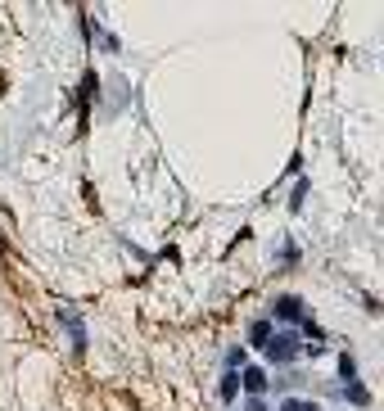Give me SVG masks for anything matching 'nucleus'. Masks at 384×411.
<instances>
[{
  "label": "nucleus",
  "instance_id": "4",
  "mask_svg": "<svg viewBox=\"0 0 384 411\" xmlns=\"http://www.w3.org/2000/svg\"><path fill=\"white\" fill-rule=\"evenodd\" d=\"M64 325H68V339H73V348L82 353V348H86V330H82V321H77L73 312H64Z\"/></svg>",
  "mask_w": 384,
  "mask_h": 411
},
{
  "label": "nucleus",
  "instance_id": "13",
  "mask_svg": "<svg viewBox=\"0 0 384 411\" xmlns=\"http://www.w3.org/2000/svg\"><path fill=\"white\" fill-rule=\"evenodd\" d=\"M0 253H5V239H0Z\"/></svg>",
  "mask_w": 384,
  "mask_h": 411
},
{
  "label": "nucleus",
  "instance_id": "12",
  "mask_svg": "<svg viewBox=\"0 0 384 411\" xmlns=\"http://www.w3.org/2000/svg\"><path fill=\"white\" fill-rule=\"evenodd\" d=\"M244 411H267V402L263 398H249V402H244Z\"/></svg>",
  "mask_w": 384,
  "mask_h": 411
},
{
  "label": "nucleus",
  "instance_id": "11",
  "mask_svg": "<svg viewBox=\"0 0 384 411\" xmlns=\"http://www.w3.org/2000/svg\"><path fill=\"white\" fill-rule=\"evenodd\" d=\"M280 411H307V402H303V398H289V402H285Z\"/></svg>",
  "mask_w": 384,
  "mask_h": 411
},
{
  "label": "nucleus",
  "instance_id": "6",
  "mask_svg": "<svg viewBox=\"0 0 384 411\" xmlns=\"http://www.w3.org/2000/svg\"><path fill=\"white\" fill-rule=\"evenodd\" d=\"M339 375H344V384H357V357H352V353L339 357Z\"/></svg>",
  "mask_w": 384,
  "mask_h": 411
},
{
  "label": "nucleus",
  "instance_id": "8",
  "mask_svg": "<svg viewBox=\"0 0 384 411\" xmlns=\"http://www.w3.org/2000/svg\"><path fill=\"white\" fill-rule=\"evenodd\" d=\"M348 402L352 407H366V402H371V389H366V384H348Z\"/></svg>",
  "mask_w": 384,
  "mask_h": 411
},
{
  "label": "nucleus",
  "instance_id": "9",
  "mask_svg": "<svg viewBox=\"0 0 384 411\" xmlns=\"http://www.w3.org/2000/svg\"><path fill=\"white\" fill-rule=\"evenodd\" d=\"M226 366H230V371H244V366H249V353H244V348H230V353H226Z\"/></svg>",
  "mask_w": 384,
  "mask_h": 411
},
{
  "label": "nucleus",
  "instance_id": "2",
  "mask_svg": "<svg viewBox=\"0 0 384 411\" xmlns=\"http://www.w3.org/2000/svg\"><path fill=\"white\" fill-rule=\"evenodd\" d=\"M272 316H276V321H303V303L285 294V298H276V303H272Z\"/></svg>",
  "mask_w": 384,
  "mask_h": 411
},
{
  "label": "nucleus",
  "instance_id": "5",
  "mask_svg": "<svg viewBox=\"0 0 384 411\" xmlns=\"http://www.w3.org/2000/svg\"><path fill=\"white\" fill-rule=\"evenodd\" d=\"M267 339H272V325H267V321H253V325H249V344H253V348H263Z\"/></svg>",
  "mask_w": 384,
  "mask_h": 411
},
{
  "label": "nucleus",
  "instance_id": "1",
  "mask_svg": "<svg viewBox=\"0 0 384 411\" xmlns=\"http://www.w3.org/2000/svg\"><path fill=\"white\" fill-rule=\"evenodd\" d=\"M263 353H267L272 366H289V362L298 357V335H294V330H276V335L263 344Z\"/></svg>",
  "mask_w": 384,
  "mask_h": 411
},
{
  "label": "nucleus",
  "instance_id": "10",
  "mask_svg": "<svg viewBox=\"0 0 384 411\" xmlns=\"http://www.w3.org/2000/svg\"><path fill=\"white\" fill-rule=\"evenodd\" d=\"M303 335H307V344H312V348H321V339H326V330H321L317 321H303Z\"/></svg>",
  "mask_w": 384,
  "mask_h": 411
},
{
  "label": "nucleus",
  "instance_id": "3",
  "mask_svg": "<svg viewBox=\"0 0 384 411\" xmlns=\"http://www.w3.org/2000/svg\"><path fill=\"white\" fill-rule=\"evenodd\" d=\"M240 384L249 389V398H263V389H267V371H258V366H244V371H240Z\"/></svg>",
  "mask_w": 384,
  "mask_h": 411
},
{
  "label": "nucleus",
  "instance_id": "7",
  "mask_svg": "<svg viewBox=\"0 0 384 411\" xmlns=\"http://www.w3.org/2000/svg\"><path fill=\"white\" fill-rule=\"evenodd\" d=\"M235 393H240V371H226V375H221V398H235Z\"/></svg>",
  "mask_w": 384,
  "mask_h": 411
}]
</instances>
